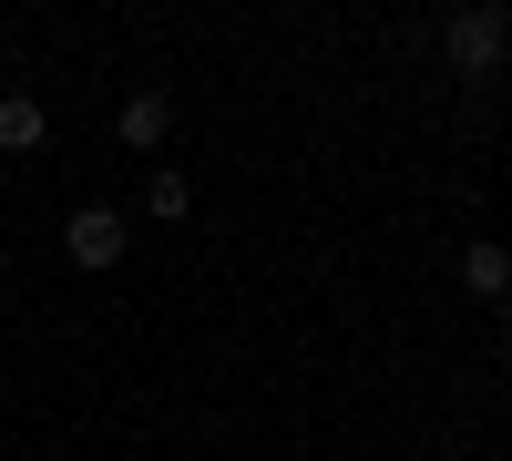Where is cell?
Instances as JSON below:
<instances>
[{"label":"cell","mask_w":512,"mask_h":461,"mask_svg":"<svg viewBox=\"0 0 512 461\" xmlns=\"http://www.w3.org/2000/svg\"><path fill=\"white\" fill-rule=\"evenodd\" d=\"M502 328H512V298H502Z\"/></svg>","instance_id":"7"},{"label":"cell","mask_w":512,"mask_h":461,"mask_svg":"<svg viewBox=\"0 0 512 461\" xmlns=\"http://www.w3.org/2000/svg\"><path fill=\"white\" fill-rule=\"evenodd\" d=\"M461 287H472L482 308H502V298H512V246H482V236H472V246H461Z\"/></svg>","instance_id":"5"},{"label":"cell","mask_w":512,"mask_h":461,"mask_svg":"<svg viewBox=\"0 0 512 461\" xmlns=\"http://www.w3.org/2000/svg\"><path fill=\"white\" fill-rule=\"evenodd\" d=\"M441 52H451L461 82H492L502 52H512V21H502V11H451V21H441Z\"/></svg>","instance_id":"2"},{"label":"cell","mask_w":512,"mask_h":461,"mask_svg":"<svg viewBox=\"0 0 512 461\" xmlns=\"http://www.w3.org/2000/svg\"><path fill=\"white\" fill-rule=\"evenodd\" d=\"M123 246H134V216H123V205H72V216H62V257H72L82 277L123 267Z\"/></svg>","instance_id":"1"},{"label":"cell","mask_w":512,"mask_h":461,"mask_svg":"<svg viewBox=\"0 0 512 461\" xmlns=\"http://www.w3.org/2000/svg\"><path fill=\"white\" fill-rule=\"evenodd\" d=\"M52 144V113H41V93H0V154H41Z\"/></svg>","instance_id":"4"},{"label":"cell","mask_w":512,"mask_h":461,"mask_svg":"<svg viewBox=\"0 0 512 461\" xmlns=\"http://www.w3.org/2000/svg\"><path fill=\"white\" fill-rule=\"evenodd\" d=\"M144 216H154V226H175V216H195V185L175 175V164H144Z\"/></svg>","instance_id":"6"},{"label":"cell","mask_w":512,"mask_h":461,"mask_svg":"<svg viewBox=\"0 0 512 461\" xmlns=\"http://www.w3.org/2000/svg\"><path fill=\"white\" fill-rule=\"evenodd\" d=\"M113 134H123V154H164V134H175V93L164 82H144V93H123V113H113Z\"/></svg>","instance_id":"3"}]
</instances>
